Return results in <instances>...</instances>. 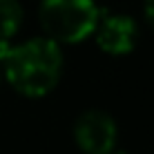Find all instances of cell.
Wrapping results in <instances>:
<instances>
[{
    "mask_svg": "<svg viewBox=\"0 0 154 154\" xmlns=\"http://www.w3.org/2000/svg\"><path fill=\"white\" fill-rule=\"evenodd\" d=\"M0 63L7 83L16 92L29 98H40L58 87L65 56L58 42L38 36L20 45L0 42Z\"/></svg>",
    "mask_w": 154,
    "mask_h": 154,
    "instance_id": "obj_1",
    "label": "cell"
},
{
    "mask_svg": "<svg viewBox=\"0 0 154 154\" xmlns=\"http://www.w3.org/2000/svg\"><path fill=\"white\" fill-rule=\"evenodd\" d=\"M100 14L96 0H42L38 7L42 31L58 45H76L94 36Z\"/></svg>",
    "mask_w": 154,
    "mask_h": 154,
    "instance_id": "obj_2",
    "label": "cell"
},
{
    "mask_svg": "<svg viewBox=\"0 0 154 154\" xmlns=\"http://www.w3.org/2000/svg\"><path fill=\"white\" fill-rule=\"evenodd\" d=\"M116 139V121L103 109H87L74 123V141L85 154H112Z\"/></svg>",
    "mask_w": 154,
    "mask_h": 154,
    "instance_id": "obj_3",
    "label": "cell"
},
{
    "mask_svg": "<svg viewBox=\"0 0 154 154\" xmlns=\"http://www.w3.org/2000/svg\"><path fill=\"white\" fill-rule=\"evenodd\" d=\"M139 23L127 14H100L94 38L100 51L109 56H127L139 45Z\"/></svg>",
    "mask_w": 154,
    "mask_h": 154,
    "instance_id": "obj_4",
    "label": "cell"
},
{
    "mask_svg": "<svg viewBox=\"0 0 154 154\" xmlns=\"http://www.w3.org/2000/svg\"><path fill=\"white\" fill-rule=\"evenodd\" d=\"M23 25V7L18 0H0V42H11Z\"/></svg>",
    "mask_w": 154,
    "mask_h": 154,
    "instance_id": "obj_5",
    "label": "cell"
},
{
    "mask_svg": "<svg viewBox=\"0 0 154 154\" xmlns=\"http://www.w3.org/2000/svg\"><path fill=\"white\" fill-rule=\"evenodd\" d=\"M143 14H145L147 25L154 29V0H143Z\"/></svg>",
    "mask_w": 154,
    "mask_h": 154,
    "instance_id": "obj_6",
    "label": "cell"
},
{
    "mask_svg": "<svg viewBox=\"0 0 154 154\" xmlns=\"http://www.w3.org/2000/svg\"><path fill=\"white\" fill-rule=\"evenodd\" d=\"M112 154H127V152H112Z\"/></svg>",
    "mask_w": 154,
    "mask_h": 154,
    "instance_id": "obj_7",
    "label": "cell"
},
{
    "mask_svg": "<svg viewBox=\"0 0 154 154\" xmlns=\"http://www.w3.org/2000/svg\"><path fill=\"white\" fill-rule=\"evenodd\" d=\"M0 78H2V72H0Z\"/></svg>",
    "mask_w": 154,
    "mask_h": 154,
    "instance_id": "obj_8",
    "label": "cell"
}]
</instances>
